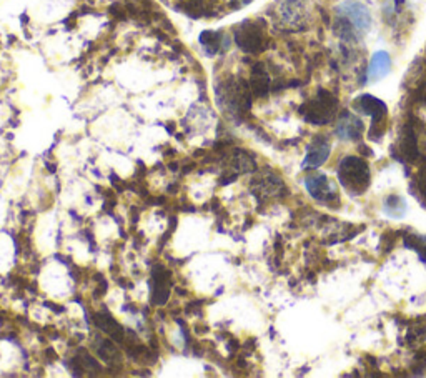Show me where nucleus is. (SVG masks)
Instances as JSON below:
<instances>
[{"mask_svg": "<svg viewBox=\"0 0 426 378\" xmlns=\"http://www.w3.org/2000/svg\"><path fill=\"white\" fill-rule=\"evenodd\" d=\"M338 179L340 184L346 189V192L351 195H360L370 185V167L360 157H345L338 165Z\"/></svg>", "mask_w": 426, "mask_h": 378, "instance_id": "obj_1", "label": "nucleus"}, {"mask_svg": "<svg viewBox=\"0 0 426 378\" xmlns=\"http://www.w3.org/2000/svg\"><path fill=\"white\" fill-rule=\"evenodd\" d=\"M336 110H338V99H336L333 93L326 90H320L318 95H316L315 99H311L308 104L301 109L305 119L308 120L310 124L315 125L330 124V122L335 119Z\"/></svg>", "mask_w": 426, "mask_h": 378, "instance_id": "obj_2", "label": "nucleus"}, {"mask_svg": "<svg viewBox=\"0 0 426 378\" xmlns=\"http://www.w3.org/2000/svg\"><path fill=\"white\" fill-rule=\"evenodd\" d=\"M219 102L225 110L232 114L249 110L250 107V88L246 83L240 80L224 82L219 88Z\"/></svg>", "mask_w": 426, "mask_h": 378, "instance_id": "obj_3", "label": "nucleus"}, {"mask_svg": "<svg viewBox=\"0 0 426 378\" xmlns=\"http://www.w3.org/2000/svg\"><path fill=\"white\" fill-rule=\"evenodd\" d=\"M355 109L363 115L373 117V124H371V132L370 139L371 140H380L381 135H383L385 130V119L386 114H388V109L380 99L371 95H361L355 100Z\"/></svg>", "mask_w": 426, "mask_h": 378, "instance_id": "obj_4", "label": "nucleus"}, {"mask_svg": "<svg viewBox=\"0 0 426 378\" xmlns=\"http://www.w3.org/2000/svg\"><path fill=\"white\" fill-rule=\"evenodd\" d=\"M235 42L239 43L241 51L256 53L265 48L266 37L264 28L254 22H245L235 31Z\"/></svg>", "mask_w": 426, "mask_h": 378, "instance_id": "obj_5", "label": "nucleus"}, {"mask_svg": "<svg viewBox=\"0 0 426 378\" xmlns=\"http://www.w3.org/2000/svg\"><path fill=\"white\" fill-rule=\"evenodd\" d=\"M338 16L348 21L358 36H363L371 27L370 11L360 2H345L338 7Z\"/></svg>", "mask_w": 426, "mask_h": 378, "instance_id": "obj_6", "label": "nucleus"}, {"mask_svg": "<svg viewBox=\"0 0 426 378\" xmlns=\"http://www.w3.org/2000/svg\"><path fill=\"white\" fill-rule=\"evenodd\" d=\"M305 187L311 197L320 200L321 204H331L333 200L338 199L333 184L323 174H310L305 179Z\"/></svg>", "mask_w": 426, "mask_h": 378, "instance_id": "obj_7", "label": "nucleus"}, {"mask_svg": "<svg viewBox=\"0 0 426 378\" xmlns=\"http://www.w3.org/2000/svg\"><path fill=\"white\" fill-rule=\"evenodd\" d=\"M170 273L163 267H155L152 273V302L163 305L170 297Z\"/></svg>", "mask_w": 426, "mask_h": 378, "instance_id": "obj_8", "label": "nucleus"}, {"mask_svg": "<svg viewBox=\"0 0 426 378\" xmlns=\"http://www.w3.org/2000/svg\"><path fill=\"white\" fill-rule=\"evenodd\" d=\"M336 137H340L341 140H360L361 134H363V122H361L356 115H351L348 112H345L336 122L335 127Z\"/></svg>", "mask_w": 426, "mask_h": 378, "instance_id": "obj_9", "label": "nucleus"}, {"mask_svg": "<svg viewBox=\"0 0 426 378\" xmlns=\"http://www.w3.org/2000/svg\"><path fill=\"white\" fill-rule=\"evenodd\" d=\"M330 144L325 139H316L308 145V150H306V157L303 160V167H308V169H316V167H321L328 160L330 157Z\"/></svg>", "mask_w": 426, "mask_h": 378, "instance_id": "obj_10", "label": "nucleus"}, {"mask_svg": "<svg viewBox=\"0 0 426 378\" xmlns=\"http://www.w3.org/2000/svg\"><path fill=\"white\" fill-rule=\"evenodd\" d=\"M280 19L285 26L289 27H298L303 23L305 14H303V6L298 2V0H284L280 6Z\"/></svg>", "mask_w": 426, "mask_h": 378, "instance_id": "obj_11", "label": "nucleus"}, {"mask_svg": "<svg viewBox=\"0 0 426 378\" xmlns=\"http://www.w3.org/2000/svg\"><path fill=\"white\" fill-rule=\"evenodd\" d=\"M390 70H391L390 53L380 51V52L373 53V57H371L366 77H368V80L376 82V80H380V78H383L385 75H388Z\"/></svg>", "mask_w": 426, "mask_h": 378, "instance_id": "obj_12", "label": "nucleus"}, {"mask_svg": "<svg viewBox=\"0 0 426 378\" xmlns=\"http://www.w3.org/2000/svg\"><path fill=\"white\" fill-rule=\"evenodd\" d=\"M400 145V152L401 155L405 157L406 160L415 162L418 159L420 152H418V137H416L415 127L413 125H406L403 132H401V139L398 142Z\"/></svg>", "mask_w": 426, "mask_h": 378, "instance_id": "obj_13", "label": "nucleus"}, {"mask_svg": "<svg viewBox=\"0 0 426 378\" xmlns=\"http://www.w3.org/2000/svg\"><path fill=\"white\" fill-rule=\"evenodd\" d=\"M95 323L98 328H102L103 332L108 333L115 342H123L125 340V332H123L122 325L118 322L113 320L110 315H105V313H98L95 317Z\"/></svg>", "mask_w": 426, "mask_h": 378, "instance_id": "obj_14", "label": "nucleus"}, {"mask_svg": "<svg viewBox=\"0 0 426 378\" xmlns=\"http://www.w3.org/2000/svg\"><path fill=\"white\" fill-rule=\"evenodd\" d=\"M250 88L256 97H265L266 93H269V90H270V77L261 65H256L254 68V72H251Z\"/></svg>", "mask_w": 426, "mask_h": 378, "instance_id": "obj_15", "label": "nucleus"}, {"mask_svg": "<svg viewBox=\"0 0 426 378\" xmlns=\"http://www.w3.org/2000/svg\"><path fill=\"white\" fill-rule=\"evenodd\" d=\"M383 212L390 219H403L406 214V200L400 195H388L383 200Z\"/></svg>", "mask_w": 426, "mask_h": 378, "instance_id": "obj_16", "label": "nucleus"}, {"mask_svg": "<svg viewBox=\"0 0 426 378\" xmlns=\"http://www.w3.org/2000/svg\"><path fill=\"white\" fill-rule=\"evenodd\" d=\"M97 352L98 355L103 362L107 363H118L120 362V353L115 347H113V343L107 342V340H100L97 343Z\"/></svg>", "mask_w": 426, "mask_h": 378, "instance_id": "obj_17", "label": "nucleus"}, {"mask_svg": "<svg viewBox=\"0 0 426 378\" xmlns=\"http://www.w3.org/2000/svg\"><path fill=\"white\" fill-rule=\"evenodd\" d=\"M405 245L406 247L413 248L415 252L420 255V258L426 262V238L425 237H421V235L410 233L405 237Z\"/></svg>", "mask_w": 426, "mask_h": 378, "instance_id": "obj_18", "label": "nucleus"}, {"mask_svg": "<svg viewBox=\"0 0 426 378\" xmlns=\"http://www.w3.org/2000/svg\"><path fill=\"white\" fill-rule=\"evenodd\" d=\"M220 33L217 32H203L200 41L210 52H217L220 48Z\"/></svg>", "mask_w": 426, "mask_h": 378, "instance_id": "obj_19", "label": "nucleus"}, {"mask_svg": "<svg viewBox=\"0 0 426 378\" xmlns=\"http://www.w3.org/2000/svg\"><path fill=\"white\" fill-rule=\"evenodd\" d=\"M418 182H420V189H421V192H423L425 195H426V160H425V164L421 165V169H420V175H418Z\"/></svg>", "mask_w": 426, "mask_h": 378, "instance_id": "obj_20", "label": "nucleus"}]
</instances>
